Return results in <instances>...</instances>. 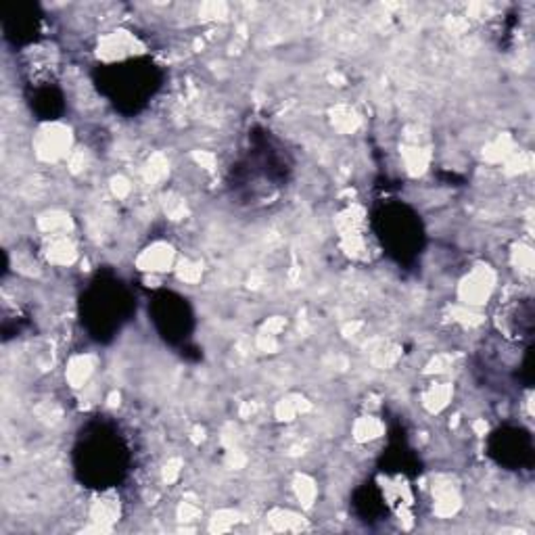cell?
Segmentation results:
<instances>
[{
    "label": "cell",
    "mask_w": 535,
    "mask_h": 535,
    "mask_svg": "<svg viewBox=\"0 0 535 535\" xmlns=\"http://www.w3.org/2000/svg\"><path fill=\"white\" fill-rule=\"evenodd\" d=\"M36 146H38V155L42 159H57L65 155V150L69 148V132L57 124L46 126L40 132Z\"/></svg>",
    "instance_id": "6da1fadb"
},
{
    "label": "cell",
    "mask_w": 535,
    "mask_h": 535,
    "mask_svg": "<svg viewBox=\"0 0 535 535\" xmlns=\"http://www.w3.org/2000/svg\"><path fill=\"white\" fill-rule=\"evenodd\" d=\"M492 289H494V274L485 268H479L467 276V280L460 286V295L467 303L479 305V303H485Z\"/></svg>",
    "instance_id": "7a4b0ae2"
},
{
    "label": "cell",
    "mask_w": 535,
    "mask_h": 535,
    "mask_svg": "<svg viewBox=\"0 0 535 535\" xmlns=\"http://www.w3.org/2000/svg\"><path fill=\"white\" fill-rule=\"evenodd\" d=\"M142 270H150V272H157V270H166L172 264V251L166 245H155L153 249L144 251L140 262Z\"/></svg>",
    "instance_id": "3957f363"
},
{
    "label": "cell",
    "mask_w": 535,
    "mask_h": 535,
    "mask_svg": "<svg viewBox=\"0 0 535 535\" xmlns=\"http://www.w3.org/2000/svg\"><path fill=\"white\" fill-rule=\"evenodd\" d=\"M46 257H48V262H52V264L65 266V264H71V262H73L75 249H73V245H71L63 235H57V237H52V241H50V247H48V251H46Z\"/></svg>",
    "instance_id": "277c9868"
},
{
    "label": "cell",
    "mask_w": 535,
    "mask_h": 535,
    "mask_svg": "<svg viewBox=\"0 0 535 535\" xmlns=\"http://www.w3.org/2000/svg\"><path fill=\"white\" fill-rule=\"evenodd\" d=\"M90 372H93V362H90V358H86V356H80V358L71 360L69 370H67L69 380L73 383V387H80L84 380L88 378Z\"/></svg>",
    "instance_id": "5b68a950"
},
{
    "label": "cell",
    "mask_w": 535,
    "mask_h": 535,
    "mask_svg": "<svg viewBox=\"0 0 535 535\" xmlns=\"http://www.w3.org/2000/svg\"><path fill=\"white\" fill-rule=\"evenodd\" d=\"M380 431H383V425H380L374 416H364V418H360V420L356 422V429H353L358 441H370V439L378 437Z\"/></svg>",
    "instance_id": "8992f818"
},
{
    "label": "cell",
    "mask_w": 535,
    "mask_h": 535,
    "mask_svg": "<svg viewBox=\"0 0 535 535\" xmlns=\"http://www.w3.org/2000/svg\"><path fill=\"white\" fill-rule=\"evenodd\" d=\"M295 489H297L299 500H301L305 506L312 504V500H314V496H316V487H314V483H312L308 477H299L297 483H295Z\"/></svg>",
    "instance_id": "52a82bcc"
},
{
    "label": "cell",
    "mask_w": 535,
    "mask_h": 535,
    "mask_svg": "<svg viewBox=\"0 0 535 535\" xmlns=\"http://www.w3.org/2000/svg\"><path fill=\"white\" fill-rule=\"evenodd\" d=\"M447 396H449L447 387H435V389H431V393L427 396V406H429L431 410H439L441 406H445Z\"/></svg>",
    "instance_id": "ba28073f"
}]
</instances>
